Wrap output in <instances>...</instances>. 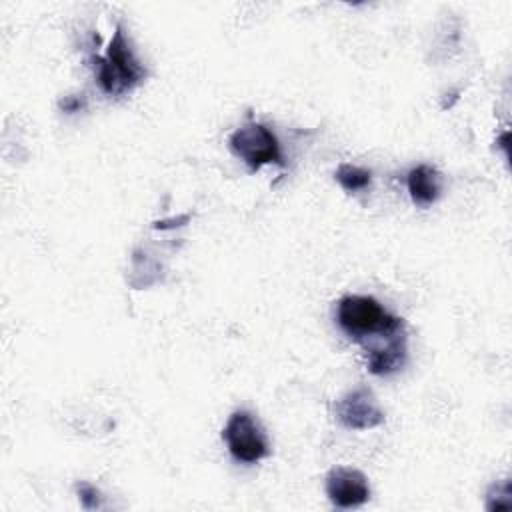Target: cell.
<instances>
[{
    "label": "cell",
    "instance_id": "5b68a950",
    "mask_svg": "<svg viewBox=\"0 0 512 512\" xmlns=\"http://www.w3.org/2000/svg\"><path fill=\"white\" fill-rule=\"evenodd\" d=\"M334 414L348 430H370L384 422V412L380 410L372 390L366 386L346 392L334 404Z\"/></svg>",
    "mask_w": 512,
    "mask_h": 512
},
{
    "label": "cell",
    "instance_id": "7a4b0ae2",
    "mask_svg": "<svg viewBox=\"0 0 512 512\" xmlns=\"http://www.w3.org/2000/svg\"><path fill=\"white\" fill-rule=\"evenodd\" d=\"M336 322L340 330L356 342L382 338L404 328L402 318L390 314L376 298L360 294L340 298L336 306Z\"/></svg>",
    "mask_w": 512,
    "mask_h": 512
},
{
    "label": "cell",
    "instance_id": "277c9868",
    "mask_svg": "<svg viewBox=\"0 0 512 512\" xmlns=\"http://www.w3.org/2000/svg\"><path fill=\"white\" fill-rule=\"evenodd\" d=\"M228 452L242 464H254L270 454L268 438L248 410H234L222 430Z\"/></svg>",
    "mask_w": 512,
    "mask_h": 512
},
{
    "label": "cell",
    "instance_id": "9c48e42d",
    "mask_svg": "<svg viewBox=\"0 0 512 512\" xmlns=\"http://www.w3.org/2000/svg\"><path fill=\"white\" fill-rule=\"evenodd\" d=\"M336 182L346 190V192H360V190H366L372 182V172L368 168H362V166H356V164H340L336 168V174H334Z\"/></svg>",
    "mask_w": 512,
    "mask_h": 512
},
{
    "label": "cell",
    "instance_id": "7c38bea8",
    "mask_svg": "<svg viewBox=\"0 0 512 512\" xmlns=\"http://www.w3.org/2000/svg\"><path fill=\"white\" fill-rule=\"evenodd\" d=\"M82 106H84L82 98H64V100H60V108L64 112H78Z\"/></svg>",
    "mask_w": 512,
    "mask_h": 512
},
{
    "label": "cell",
    "instance_id": "3957f363",
    "mask_svg": "<svg viewBox=\"0 0 512 512\" xmlns=\"http://www.w3.org/2000/svg\"><path fill=\"white\" fill-rule=\"evenodd\" d=\"M230 150L252 170H260L266 164L282 166V148L276 134L260 122H246L236 128L228 138Z\"/></svg>",
    "mask_w": 512,
    "mask_h": 512
},
{
    "label": "cell",
    "instance_id": "30bf717a",
    "mask_svg": "<svg viewBox=\"0 0 512 512\" xmlns=\"http://www.w3.org/2000/svg\"><path fill=\"white\" fill-rule=\"evenodd\" d=\"M486 510H508L512 506V492H510V480H502L500 484H492L488 490Z\"/></svg>",
    "mask_w": 512,
    "mask_h": 512
},
{
    "label": "cell",
    "instance_id": "ba28073f",
    "mask_svg": "<svg viewBox=\"0 0 512 512\" xmlns=\"http://www.w3.org/2000/svg\"><path fill=\"white\" fill-rule=\"evenodd\" d=\"M406 186H408V194L414 204L430 206L440 198L442 178L434 166L418 164L408 172Z\"/></svg>",
    "mask_w": 512,
    "mask_h": 512
},
{
    "label": "cell",
    "instance_id": "52a82bcc",
    "mask_svg": "<svg viewBox=\"0 0 512 512\" xmlns=\"http://www.w3.org/2000/svg\"><path fill=\"white\" fill-rule=\"evenodd\" d=\"M406 362V336L404 328L386 336L384 344L368 348V370L374 376H388L400 370Z\"/></svg>",
    "mask_w": 512,
    "mask_h": 512
},
{
    "label": "cell",
    "instance_id": "6da1fadb",
    "mask_svg": "<svg viewBox=\"0 0 512 512\" xmlns=\"http://www.w3.org/2000/svg\"><path fill=\"white\" fill-rule=\"evenodd\" d=\"M146 74L148 72L136 58L122 24H118L104 56H94V76L100 90L108 96H122L134 90Z\"/></svg>",
    "mask_w": 512,
    "mask_h": 512
},
{
    "label": "cell",
    "instance_id": "8fae6325",
    "mask_svg": "<svg viewBox=\"0 0 512 512\" xmlns=\"http://www.w3.org/2000/svg\"><path fill=\"white\" fill-rule=\"evenodd\" d=\"M76 492H78L82 508L96 510V508L102 506V494H100V490L96 486H92L88 482H80V484H76Z\"/></svg>",
    "mask_w": 512,
    "mask_h": 512
},
{
    "label": "cell",
    "instance_id": "8992f818",
    "mask_svg": "<svg viewBox=\"0 0 512 512\" xmlns=\"http://www.w3.org/2000/svg\"><path fill=\"white\" fill-rule=\"evenodd\" d=\"M326 494L336 508H358L370 498V484L364 472L350 466H336L326 476Z\"/></svg>",
    "mask_w": 512,
    "mask_h": 512
}]
</instances>
